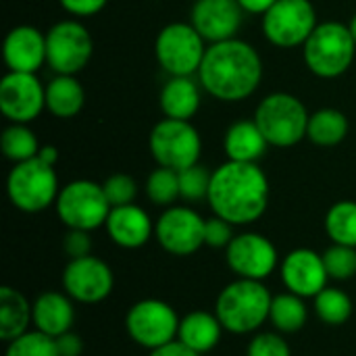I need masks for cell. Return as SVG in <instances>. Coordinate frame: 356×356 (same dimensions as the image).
<instances>
[{
    "instance_id": "obj_27",
    "label": "cell",
    "mask_w": 356,
    "mask_h": 356,
    "mask_svg": "<svg viewBox=\"0 0 356 356\" xmlns=\"http://www.w3.org/2000/svg\"><path fill=\"white\" fill-rule=\"evenodd\" d=\"M348 134V119L336 108H321L309 117L307 138L323 148L338 146Z\"/></svg>"
},
{
    "instance_id": "obj_6",
    "label": "cell",
    "mask_w": 356,
    "mask_h": 356,
    "mask_svg": "<svg viewBox=\"0 0 356 356\" xmlns=\"http://www.w3.org/2000/svg\"><path fill=\"white\" fill-rule=\"evenodd\" d=\"M309 117L307 106L296 96L275 92L261 100L254 113V123L263 131L269 146L290 148L307 138Z\"/></svg>"
},
{
    "instance_id": "obj_17",
    "label": "cell",
    "mask_w": 356,
    "mask_h": 356,
    "mask_svg": "<svg viewBox=\"0 0 356 356\" xmlns=\"http://www.w3.org/2000/svg\"><path fill=\"white\" fill-rule=\"evenodd\" d=\"M280 273L288 292L300 298H315L323 288H327V280H330L323 263V254H317L311 248L292 250L284 259Z\"/></svg>"
},
{
    "instance_id": "obj_34",
    "label": "cell",
    "mask_w": 356,
    "mask_h": 356,
    "mask_svg": "<svg viewBox=\"0 0 356 356\" xmlns=\"http://www.w3.org/2000/svg\"><path fill=\"white\" fill-rule=\"evenodd\" d=\"M323 263H325L330 280L346 282L356 275V248L334 244L325 250Z\"/></svg>"
},
{
    "instance_id": "obj_44",
    "label": "cell",
    "mask_w": 356,
    "mask_h": 356,
    "mask_svg": "<svg viewBox=\"0 0 356 356\" xmlns=\"http://www.w3.org/2000/svg\"><path fill=\"white\" fill-rule=\"evenodd\" d=\"M348 27H350V33H353V38H355V42H356V15L353 17V21H350V25H348Z\"/></svg>"
},
{
    "instance_id": "obj_3",
    "label": "cell",
    "mask_w": 356,
    "mask_h": 356,
    "mask_svg": "<svg viewBox=\"0 0 356 356\" xmlns=\"http://www.w3.org/2000/svg\"><path fill=\"white\" fill-rule=\"evenodd\" d=\"M271 292L263 282L242 280L227 284L215 302V315L225 332L244 336L257 332L271 313Z\"/></svg>"
},
{
    "instance_id": "obj_15",
    "label": "cell",
    "mask_w": 356,
    "mask_h": 356,
    "mask_svg": "<svg viewBox=\"0 0 356 356\" xmlns=\"http://www.w3.org/2000/svg\"><path fill=\"white\" fill-rule=\"evenodd\" d=\"M227 267L242 280L263 282L277 267V250L273 242L261 234H240L234 236L225 248Z\"/></svg>"
},
{
    "instance_id": "obj_9",
    "label": "cell",
    "mask_w": 356,
    "mask_h": 356,
    "mask_svg": "<svg viewBox=\"0 0 356 356\" xmlns=\"http://www.w3.org/2000/svg\"><path fill=\"white\" fill-rule=\"evenodd\" d=\"M150 152L159 167L184 171L198 163L202 142L190 121L165 117L150 131Z\"/></svg>"
},
{
    "instance_id": "obj_35",
    "label": "cell",
    "mask_w": 356,
    "mask_h": 356,
    "mask_svg": "<svg viewBox=\"0 0 356 356\" xmlns=\"http://www.w3.org/2000/svg\"><path fill=\"white\" fill-rule=\"evenodd\" d=\"M211 177H213V173H209L198 163L179 171V194H181V198L188 202L207 200L209 190H211Z\"/></svg>"
},
{
    "instance_id": "obj_12",
    "label": "cell",
    "mask_w": 356,
    "mask_h": 356,
    "mask_svg": "<svg viewBox=\"0 0 356 356\" xmlns=\"http://www.w3.org/2000/svg\"><path fill=\"white\" fill-rule=\"evenodd\" d=\"M92 50V35L79 21H60L46 33V63L58 75L79 73L88 65Z\"/></svg>"
},
{
    "instance_id": "obj_22",
    "label": "cell",
    "mask_w": 356,
    "mask_h": 356,
    "mask_svg": "<svg viewBox=\"0 0 356 356\" xmlns=\"http://www.w3.org/2000/svg\"><path fill=\"white\" fill-rule=\"evenodd\" d=\"M221 334H223V325L217 319V315L207 311H194L179 321L177 340L190 350L202 356L219 344Z\"/></svg>"
},
{
    "instance_id": "obj_16",
    "label": "cell",
    "mask_w": 356,
    "mask_h": 356,
    "mask_svg": "<svg viewBox=\"0 0 356 356\" xmlns=\"http://www.w3.org/2000/svg\"><path fill=\"white\" fill-rule=\"evenodd\" d=\"M115 277L111 267L96 257L71 259L63 271V290L73 300L83 305H96L108 298Z\"/></svg>"
},
{
    "instance_id": "obj_29",
    "label": "cell",
    "mask_w": 356,
    "mask_h": 356,
    "mask_svg": "<svg viewBox=\"0 0 356 356\" xmlns=\"http://www.w3.org/2000/svg\"><path fill=\"white\" fill-rule=\"evenodd\" d=\"M325 232L334 244L356 248V202H336L325 215Z\"/></svg>"
},
{
    "instance_id": "obj_42",
    "label": "cell",
    "mask_w": 356,
    "mask_h": 356,
    "mask_svg": "<svg viewBox=\"0 0 356 356\" xmlns=\"http://www.w3.org/2000/svg\"><path fill=\"white\" fill-rule=\"evenodd\" d=\"M148 356H200L198 353H194V350H190L188 346H184L179 340H175V342H171V344H167V346H161V348H156V350H150V355Z\"/></svg>"
},
{
    "instance_id": "obj_39",
    "label": "cell",
    "mask_w": 356,
    "mask_h": 356,
    "mask_svg": "<svg viewBox=\"0 0 356 356\" xmlns=\"http://www.w3.org/2000/svg\"><path fill=\"white\" fill-rule=\"evenodd\" d=\"M63 250L69 259H83L92 252V238L90 232L83 229H69L63 240Z\"/></svg>"
},
{
    "instance_id": "obj_25",
    "label": "cell",
    "mask_w": 356,
    "mask_h": 356,
    "mask_svg": "<svg viewBox=\"0 0 356 356\" xmlns=\"http://www.w3.org/2000/svg\"><path fill=\"white\" fill-rule=\"evenodd\" d=\"M159 102L165 117L190 121L200 108V92L190 77H171L163 86Z\"/></svg>"
},
{
    "instance_id": "obj_26",
    "label": "cell",
    "mask_w": 356,
    "mask_h": 356,
    "mask_svg": "<svg viewBox=\"0 0 356 356\" xmlns=\"http://www.w3.org/2000/svg\"><path fill=\"white\" fill-rule=\"evenodd\" d=\"M86 102V92L73 75H56L46 86V108L58 119L75 117Z\"/></svg>"
},
{
    "instance_id": "obj_8",
    "label": "cell",
    "mask_w": 356,
    "mask_h": 356,
    "mask_svg": "<svg viewBox=\"0 0 356 356\" xmlns=\"http://www.w3.org/2000/svg\"><path fill=\"white\" fill-rule=\"evenodd\" d=\"M156 60L171 77H190L196 73L204 58V38L192 23L165 25L154 42Z\"/></svg>"
},
{
    "instance_id": "obj_1",
    "label": "cell",
    "mask_w": 356,
    "mask_h": 356,
    "mask_svg": "<svg viewBox=\"0 0 356 356\" xmlns=\"http://www.w3.org/2000/svg\"><path fill=\"white\" fill-rule=\"evenodd\" d=\"M211 211L232 225L259 221L269 204V181L257 163H223L211 177Z\"/></svg>"
},
{
    "instance_id": "obj_13",
    "label": "cell",
    "mask_w": 356,
    "mask_h": 356,
    "mask_svg": "<svg viewBox=\"0 0 356 356\" xmlns=\"http://www.w3.org/2000/svg\"><path fill=\"white\" fill-rule=\"evenodd\" d=\"M204 223L196 211L186 207L167 209L154 223V236L163 250L173 257H190L204 246Z\"/></svg>"
},
{
    "instance_id": "obj_2",
    "label": "cell",
    "mask_w": 356,
    "mask_h": 356,
    "mask_svg": "<svg viewBox=\"0 0 356 356\" xmlns=\"http://www.w3.org/2000/svg\"><path fill=\"white\" fill-rule=\"evenodd\" d=\"M202 88L223 102H240L254 94L263 79V60L254 46L232 38L207 48L198 69Z\"/></svg>"
},
{
    "instance_id": "obj_11",
    "label": "cell",
    "mask_w": 356,
    "mask_h": 356,
    "mask_svg": "<svg viewBox=\"0 0 356 356\" xmlns=\"http://www.w3.org/2000/svg\"><path fill=\"white\" fill-rule=\"evenodd\" d=\"M317 25V13L311 0H277L263 15L265 38L280 48L305 44Z\"/></svg>"
},
{
    "instance_id": "obj_37",
    "label": "cell",
    "mask_w": 356,
    "mask_h": 356,
    "mask_svg": "<svg viewBox=\"0 0 356 356\" xmlns=\"http://www.w3.org/2000/svg\"><path fill=\"white\" fill-rule=\"evenodd\" d=\"M246 356H292V350L280 334L263 332L250 340Z\"/></svg>"
},
{
    "instance_id": "obj_33",
    "label": "cell",
    "mask_w": 356,
    "mask_h": 356,
    "mask_svg": "<svg viewBox=\"0 0 356 356\" xmlns=\"http://www.w3.org/2000/svg\"><path fill=\"white\" fill-rule=\"evenodd\" d=\"M4 356H60L56 348V340L33 330L8 342Z\"/></svg>"
},
{
    "instance_id": "obj_24",
    "label": "cell",
    "mask_w": 356,
    "mask_h": 356,
    "mask_svg": "<svg viewBox=\"0 0 356 356\" xmlns=\"http://www.w3.org/2000/svg\"><path fill=\"white\" fill-rule=\"evenodd\" d=\"M269 142L265 140L263 131L259 129V125L254 121H238L234 123L223 140V148L229 161H238V163H257L265 150H267Z\"/></svg>"
},
{
    "instance_id": "obj_32",
    "label": "cell",
    "mask_w": 356,
    "mask_h": 356,
    "mask_svg": "<svg viewBox=\"0 0 356 356\" xmlns=\"http://www.w3.org/2000/svg\"><path fill=\"white\" fill-rule=\"evenodd\" d=\"M146 194L159 207L173 204L177 198H181V194H179V171H173L167 167L154 169L146 179Z\"/></svg>"
},
{
    "instance_id": "obj_41",
    "label": "cell",
    "mask_w": 356,
    "mask_h": 356,
    "mask_svg": "<svg viewBox=\"0 0 356 356\" xmlns=\"http://www.w3.org/2000/svg\"><path fill=\"white\" fill-rule=\"evenodd\" d=\"M54 340H56V348L60 356H81L83 353V340L75 332H67Z\"/></svg>"
},
{
    "instance_id": "obj_19",
    "label": "cell",
    "mask_w": 356,
    "mask_h": 356,
    "mask_svg": "<svg viewBox=\"0 0 356 356\" xmlns=\"http://www.w3.org/2000/svg\"><path fill=\"white\" fill-rule=\"evenodd\" d=\"M2 54L8 71L35 73L46 63V35L31 25L13 27L4 38Z\"/></svg>"
},
{
    "instance_id": "obj_31",
    "label": "cell",
    "mask_w": 356,
    "mask_h": 356,
    "mask_svg": "<svg viewBox=\"0 0 356 356\" xmlns=\"http://www.w3.org/2000/svg\"><path fill=\"white\" fill-rule=\"evenodd\" d=\"M315 311L317 317L327 325H342L353 315V300L340 288H323L315 296Z\"/></svg>"
},
{
    "instance_id": "obj_43",
    "label": "cell",
    "mask_w": 356,
    "mask_h": 356,
    "mask_svg": "<svg viewBox=\"0 0 356 356\" xmlns=\"http://www.w3.org/2000/svg\"><path fill=\"white\" fill-rule=\"evenodd\" d=\"M240 6L246 13H254V15H265L277 0H238Z\"/></svg>"
},
{
    "instance_id": "obj_18",
    "label": "cell",
    "mask_w": 356,
    "mask_h": 356,
    "mask_svg": "<svg viewBox=\"0 0 356 356\" xmlns=\"http://www.w3.org/2000/svg\"><path fill=\"white\" fill-rule=\"evenodd\" d=\"M242 13L244 8L238 0H196L192 6V25L207 42H225L236 38Z\"/></svg>"
},
{
    "instance_id": "obj_10",
    "label": "cell",
    "mask_w": 356,
    "mask_h": 356,
    "mask_svg": "<svg viewBox=\"0 0 356 356\" xmlns=\"http://www.w3.org/2000/svg\"><path fill=\"white\" fill-rule=\"evenodd\" d=\"M179 321L181 319L171 305L156 298H146L127 311L125 330L138 346L156 350L177 340Z\"/></svg>"
},
{
    "instance_id": "obj_20",
    "label": "cell",
    "mask_w": 356,
    "mask_h": 356,
    "mask_svg": "<svg viewBox=\"0 0 356 356\" xmlns=\"http://www.w3.org/2000/svg\"><path fill=\"white\" fill-rule=\"evenodd\" d=\"M108 238L127 250L142 248L150 236L154 234V225L144 209L138 204H123V207H113L108 213V219L104 223Z\"/></svg>"
},
{
    "instance_id": "obj_30",
    "label": "cell",
    "mask_w": 356,
    "mask_h": 356,
    "mask_svg": "<svg viewBox=\"0 0 356 356\" xmlns=\"http://www.w3.org/2000/svg\"><path fill=\"white\" fill-rule=\"evenodd\" d=\"M0 148H2V152H4V156L8 161L23 163V161H29V159L38 156L42 146L38 144V138L33 136V131L27 125L13 123L2 131Z\"/></svg>"
},
{
    "instance_id": "obj_7",
    "label": "cell",
    "mask_w": 356,
    "mask_h": 356,
    "mask_svg": "<svg viewBox=\"0 0 356 356\" xmlns=\"http://www.w3.org/2000/svg\"><path fill=\"white\" fill-rule=\"evenodd\" d=\"M56 215L69 229L92 232L106 223L111 202L100 184L90 179H75L67 184L56 198Z\"/></svg>"
},
{
    "instance_id": "obj_38",
    "label": "cell",
    "mask_w": 356,
    "mask_h": 356,
    "mask_svg": "<svg viewBox=\"0 0 356 356\" xmlns=\"http://www.w3.org/2000/svg\"><path fill=\"white\" fill-rule=\"evenodd\" d=\"M234 225L221 217L207 219L204 223V246L209 248H227L229 242L234 240Z\"/></svg>"
},
{
    "instance_id": "obj_36",
    "label": "cell",
    "mask_w": 356,
    "mask_h": 356,
    "mask_svg": "<svg viewBox=\"0 0 356 356\" xmlns=\"http://www.w3.org/2000/svg\"><path fill=\"white\" fill-rule=\"evenodd\" d=\"M102 190L111 202V207H123V204H134L138 196V184L134 177L127 173H115L111 175L104 184Z\"/></svg>"
},
{
    "instance_id": "obj_28",
    "label": "cell",
    "mask_w": 356,
    "mask_h": 356,
    "mask_svg": "<svg viewBox=\"0 0 356 356\" xmlns=\"http://www.w3.org/2000/svg\"><path fill=\"white\" fill-rule=\"evenodd\" d=\"M307 319H309V311H307L305 298H300L292 292H284V294L273 296L269 321L273 323V327L277 332L296 334L307 325Z\"/></svg>"
},
{
    "instance_id": "obj_40",
    "label": "cell",
    "mask_w": 356,
    "mask_h": 356,
    "mask_svg": "<svg viewBox=\"0 0 356 356\" xmlns=\"http://www.w3.org/2000/svg\"><path fill=\"white\" fill-rule=\"evenodd\" d=\"M60 6L75 17H92L100 13L108 0H58Z\"/></svg>"
},
{
    "instance_id": "obj_23",
    "label": "cell",
    "mask_w": 356,
    "mask_h": 356,
    "mask_svg": "<svg viewBox=\"0 0 356 356\" xmlns=\"http://www.w3.org/2000/svg\"><path fill=\"white\" fill-rule=\"evenodd\" d=\"M33 321V307L27 302L23 292L2 286L0 288V340L13 342L15 338L29 332V323Z\"/></svg>"
},
{
    "instance_id": "obj_4",
    "label": "cell",
    "mask_w": 356,
    "mask_h": 356,
    "mask_svg": "<svg viewBox=\"0 0 356 356\" xmlns=\"http://www.w3.org/2000/svg\"><path fill=\"white\" fill-rule=\"evenodd\" d=\"M302 46L307 67L311 73L323 79L346 73L356 54V42L350 27L338 21L319 23Z\"/></svg>"
},
{
    "instance_id": "obj_5",
    "label": "cell",
    "mask_w": 356,
    "mask_h": 356,
    "mask_svg": "<svg viewBox=\"0 0 356 356\" xmlns=\"http://www.w3.org/2000/svg\"><path fill=\"white\" fill-rule=\"evenodd\" d=\"M58 177L54 165L40 154L15 163L6 179V194L10 202L23 213H42L58 198Z\"/></svg>"
},
{
    "instance_id": "obj_14",
    "label": "cell",
    "mask_w": 356,
    "mask_h": 356,
    "mask_svg": "<svg viewBox=\"0 0 356 356\" xmlns=\"http://www.w3.org/2000/svg\"><path fill=\"white\" fill-rule=\"evenodd\" d=\"M46 108V88L35 73L8 71L0 81V111L10 123H23L38 119Z\"/></svg>"
},
{
    "instance_id": "obj_21",
    "label": "cell",
    "mask_w": 356,
    "mask_h": 356,
    "mask_svg": "<svg viewBox=\"0 0 356 356\" xmlns=\"http://www.w3.org/2000/svg\"><path fill=\"white\" fill-rule=\"evenodd\" d=\"M73 298L63 292H42L33 302V325L38 332L58 338L71 332L75 321Z\"/></svg>"
}]
</instances>
